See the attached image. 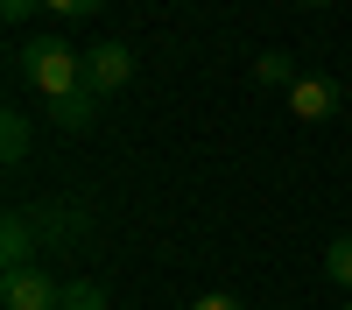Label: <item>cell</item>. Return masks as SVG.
Here are the masks:
<instances>
[{"instance_id": "obj_1", "label": "cell", "mask_w": 352, "mask_h": 310, "mask_svg": "<svg viewBox=\"0 0 352 310\" xmlns=\"http://www.w3.org/2000/svg\"><path fill=\"white\" fill-rule=\"evenodd\" d=\"M14 64H21V85H36V92H43V106L85 92V56H78L64 36H28V43L14 49Z\"/></svg>"}, {"instance_id": "obj_2", "label": "cell", "mask_w": 352, "mask_h": 310, "mask_svg": "<svg viewBox=\"0 0 352 310\" xmlns=\"http://www.w3.org/2000/svg\"><path fill=\"white\" fill-rule=\"evenodd\" d=\"M50 233H56V212H21V205H14L8 225H0V268H8V275H14V268H36V247H43Z\"/></svg>"}, {"instance_id": "obj_3", "label": "cell", "mask_w": 352, "mask_h": 310, "mask_svg": "<svg viewBox=\"0 0 352 310\" xmlns=\"http://www.w3.org/2000/svg\"><path fill=\"white\" fill-rule=\"evenodd\" d=\"M127 85H134V49L113 43V36H99L92 49H85V92L113 99V92H127Z\"/></svg>"}, {"instance_id": "obj_4", "label": "cell", "mask_w": 352, "mask_h": 310, "mask_svg": "<svg viewBox=\"0 0 352 310\" xmlns=\"http://www.w3.org/2000/svg\"><path fill=\"white\" fill-rule=\"evenodd\" d=\"M0 303L8 310H64V282L43 268H14V275H0Z\"/></svg>"}, {"instance_id": "obj_5", "label": "cell", "mask_w": 352, "mask_h": 310, "mask_svg": "<svg viewBox=\"0 0 352 310\" xmlns=\"http://www.w3.org/2000/svg\"><path fill=\"white\" fill-rule=\"evenodd\" d=\"M338 106H345V85L324 78V71H303L296 85H289V113H296V120H331Z\"/></svg>"}, {"instance_id": "obj_6", "label": "cell", "mask_w": 352, "mask_h": 310, "mask_svg": "<svg viewBox=\"0 0 352 310\" xmlns=\"http://www.w3.org/2000/svg\"><path fill=\"white\" fill-rule=\"evenodd\" d=\"M99 120V92H71V99H50V127L56 134H85Z\"/></svg>"}, {"instance_id": "obj_7", "label": "cell", "mask_w": 352, "mask_h": 310, "mask_svg": "<svg viewBox=\"0 0 352 310\" xmlns=\"http://www.w3.org/2000/svg\"><path fill=\"white\" fill-rule=\"evenodd\" d=\"M28 148H36L28 113H8V120H0V155H8V162H28Z\"/></svg>"}, {"instance_id": "obj_8", "label": "cell", "mask_w": 352, "mask_h": 310, "mask_svg": "<svg viewBox=\"0 0 352 310\" xmlns=\"http://www.w3.org/2000/svg\"><path fill=\"white\" fill-rule=\"evenodd\" d=\"M324 275L338 282V289H352V233H338V240L324 247Z\"/></svg>"}, {"instance_id": "obj_9", "label": "cell", "mask_w": 352, "mask_h": 310, "mask_svg": "<svg viewBox=\"0 0 352 310\" xmlns=\"http://www.w3.org/2000/svg\"><path fill=\"white\" fill-rule=\"evenodd\" d=\"M254 78H261V85H296V64H289L282 49H268V56L254 64Z\"/></svg>"}, {"instance_id": "obj_10", "label": "cell", "mask_w": 352, "mask_h": 310, "mask_svg": "<svg viewBox=\"0 0 352 310\" xmlns=\"http://www.w3.org/2000/svg\"><path fill=\"white\" fill-rule=\"evenodd\" d=\"M64 310H106V289L99 282H64Z\"/></svg>"}, {"instance_id": "obj_11", "label": "cell", "mask_w": 352, "mask_h": 310, "mask_svg": "<svg viewBox=\"0 0 352 310\" xmlns=\"http://www.w3.org/2000/svg\"><path fill=\"white\" fill-rule=\"evenodd\" d=\"M43 14H64V21H92L99 14V0H36Z\"/></svg>"}, {"instance_id": "obj_12", "label": "cell", "mask_w": 352, "mask_h": 310, "mask_svg": "<svg viewBox=\"0 0 352 310\" xmlns=\"http://www.w3.org/2000/svg\"><path fill=\"white\" fill-rule=\"evenodd\" d=\"M190 310H247V303H232V296H197Z\"/></svg>"}, {"instance_id": "obj_13", "label": "cell", "mask_w": 352, "mask_h": 310, "mask_svg": "<svg viewBox=\"0 0 352 310\" xmlns=\"http://www.w3.org/2000/svg\"><path fill=\"white\" fill-rule=\"evenodd\" d=\"M28 8H36V0H0V14H8V21H28Z\"/></svg>"}, {"instance_id": "obj_14", "label": "cell", "mask_w": 352, "mask_h": 310, "mask_svg": "<svg viewBox=\"0 0 352 310\" xmlns=\"http://www.w3.org/2000/svg\"><path fill=\"white\" fill-rule=\"evenodd\" d=\"M303 8H331V0H303Z\"/></svg>"}, {"instance_id": "obj_15", "label": "cell", "mask_w": 352, "mask_h": 310, "mask_svg": "<svg viewBox=\"0 0 352 310\" xmlns=\"http://www.w3.org/2000/svg\"><path fill=\"white\" fill-rule=\"evenodd\" d=\"M338 310H352V303H338Z\"/></svg>"}]
</instances>
